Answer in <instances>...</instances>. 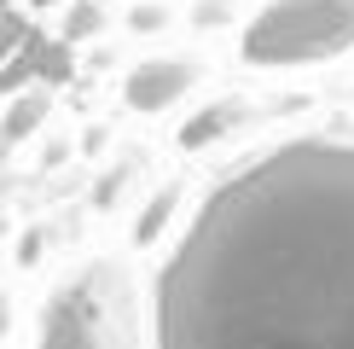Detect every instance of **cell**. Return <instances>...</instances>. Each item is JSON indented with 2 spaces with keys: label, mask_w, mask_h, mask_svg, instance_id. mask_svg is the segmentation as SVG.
<instances>
[{
  "label": "cell",
  "mask_w": 354,
  "mask_h": 349,
  "mask_svg": "<svg viewBox=\"0 0 354 349\" xmlns=\"http://www.w3.org/2000/svg\"><path fill=\"white\" fill-rule=\"evenodd\" d=\"M151 309L157 349H354V140H290L227 174Z\"/></svg>",
  "instance_id": "cell-1"
},
{
  "label": "cell",
  "mask_w": 354,
  "mask_h": 349,
  "mask_svg": "<svg viewBox=\"0 0 354 349\" xmlns=\"http://www.w3.org/2000/svg\"><path fill=\"white\" fill-rule=\"evenodd\" d=\"M35 349H157V309L122 256H87L41 297Z\"/></svg>",
  "instance_id": "cell-2"
},
{
  "label": "cell",
  "mask_w": 354,
  "mask_h": 349,
  "mask_svg": "<svg viewBox=\"0 0 354 349\" xmlns=\"http://www.w3.org/2000/svg\"><path fill=\"white\" fill-rule=\"evenodd\" d=\"M354 47V0H268L244 29V58L261 70L319 64Z\"/></svg>",
  "instance_id": "cell-3"
},
{
  "label": "cell",
  "mask_w": 354,
  "mask_h": 349,
  "mask_svg": "<svg viewBox=\"0 0 354 349\" xmlns=\"http://www.w3.org/2000/svg\"><path fill=\"white\" fill-rule=\"evenodd\" d=\"M192 87H198V64L192 58H140L134 70H128V82H122V99L134 111H169L174 99H186Z\"/></svg>",
  "instance_id": "cell-4"
},
{
  "label": "cell",
  "mask_w": 354,
  "mask_h": 349,
  "mask_svg": "<svg viewBox=\"0 0 354 349\" xmlns=\"http://www.w3.org/2000/svg\"><path fill=\"white\" fill-rule=\"evenodd\" d=\"M244 123H250V99H239V93H232V99H209L203 111H192L180 123V152H203V145L239 134Z\"/></svg>",
  "instance_id": "cell-5"
},
{
  "label": "cell",
  "mask_w": 354,
  "mask_h": 349,
  "mask_svg": "<svg viewBox=\"0 0 354 349\" xmlns=\"http://www.w3.org/2000/svg\"><path fill=\"white\" fill-rule=\"evenodd\" d=\"M174 210H180V186H157V193L145 198V210L134 215V244H140V251L163 239V227L174 222Z\"/></svg>",
  "instance_id": "cell-6"
},
{
  "label": "cell",
  "mask_w": 354,
  "mask_h": 349,
  "mask_svg": "<svg viewBox=\"0 0 354 349\" xmlns=\"http://www.w3.org/2000/svg\"><path fill=\"white\" fill-rule=\"evenodd\" d=\"M29 53H35V76L47 82V87H58V82H70L76 76V53H70V41H29Z\"/></svg>",
  "instance_id": "cell-7"
},
{
  "label": "cell",
  "mask_w": 354,
  "mask_h": 349,
  "mask_svg": "<svg viewBox=\"0 0 354 349\" xmlns=\"http://www.w3.org/2000/svg\"><path fill=\"white\" fill-rule=\"evenodd\" d=\"M41 116H47V93H18V99H12V116L0 123V134H6V140H24Z\"/></svg>",
  "instance_id": "cell-8"
},
{
  "label": "cell",
  "mask_w": 354,
  "mask_h": 349,
  "mask_svg": "<svg viewBox=\"0 0 354 349\" xmlns=\"http://www.w3.org/2000/svg\"><path fill=\"white\" fill-rule=\"evenodd\" d=\"M0 47H12V53L29 47V24H24L12 6H0Z\"/></svg>",
  "instance_id": "cell-9"
},
{
  "label": "cell",
  "mask_w": 354,
  "mask_h": 349,
  "mask_svg": "<svg viewBox=\"0 0 354 349\" xmlns=\"http://www.w3.org/2000/svg\"><path fill=\"white\" fill-rule=\"evenodd\" d=\"M93 29H99V12L82 0V6L70 12V24H64V41H82V35H93Z\"/></svg>",
  "instance_id": "cell-10"
},
{
  "label": "cell",
  "mask_w": 354,
  "mask_h": 349,
  "mask_svg": "<svg viewBox=\"0 0 354 349\" xmlns=\"http://www.w3.org/2000/svg\"><path fill=\"white\" fill-rule=\"evenodd\" d=\"M163 24H169V12H163V6H134V29H145V35H157Z\"/></svg>",
  "instance_id": "cell-11"
},
{
  "label": "cell",
  "mask_w": 354,
  "mask_h": 349,
  "mask_svg": "<svg viewBox=\"0 0 354 349\" xmlns=\"http://www.w3.org/2000/svg\"><path fill=\"white\" fill-rule=\"evenodd\" d=\"M227 6H232V0H209V6H198V24H203V29L227 24V18H221V12H227Z\"/></svg>",
  "instance_id": "cell-12"
},
{
  "label": "cell",
  "mask_w": 354,
  "mask_h": 349,
  "mask_svg": "<svg viewBox=\"0 0 354 349\" xmlns=\"http://www.w3.org/2000/svg\"><path fill=\"white\" fill-rule=\"evenodd\" d=\"M12 320H18V309H12V291L0 285V338H6V332H12Z\"/></svg>",
  "instance_id": "cell-13"
},
{
  "label": "cell",
  "mask_w": 354,
  "mask_h": 349,
  "mask_svg": "<svg viewBox=\"0 0 354 349\" xmlns=\"http://www.w3.org/2000/svg\"><path fill=\"white\" fill-rule=\"evenodd\" d=\"M0 6H6V0H0Z\"/></svg>",
  "instance_id": "cell-14"
}]
</instances>
